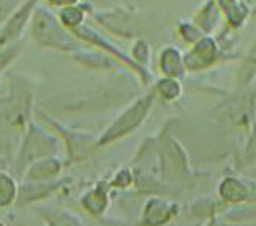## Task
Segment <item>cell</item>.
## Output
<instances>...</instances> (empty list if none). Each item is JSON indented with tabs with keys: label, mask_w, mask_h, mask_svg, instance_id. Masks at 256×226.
<instances>
[{
	"label": "cell",
	"mask_w": 256,
	"mask_h": 226,
	"mask_svg": "<svg viewBox=\"0 0 256 226\" xmlns=\"http://www.w3.org/2000/svg\"><path fill=\"white\" fill-rule=\"evenodd\" d=\"M14 194V186L6 178H0V204H8Z\"/></svg>",
	"instance_id": "1"
}]
</instances>
